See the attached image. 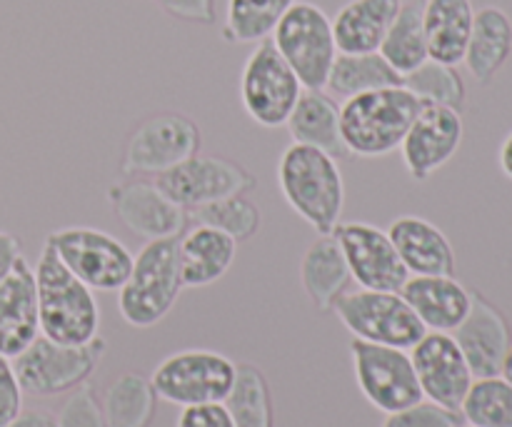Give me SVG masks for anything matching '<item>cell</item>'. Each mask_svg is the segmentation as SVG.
I'll use <instances>...</instances> for the list:
<instances>
[{"mask_svg":"<svg viewBox=\"0 0 512 427\" xmlns=\"http://www.w3.org/2000/svg\"><path fill=\"white\" fill-rule=\"evenodd\" d=\"M278 185L285 203L318 235H333L345 210V180L338 158L293 143L278 160Z\"/></svg>","mask_w":512,"mask_h":427,"instance_id":"obj_1","label":"cell"},{"mask_svg":"<svg viewBox=\"0 0 512 427\" xmlns=\"http://www.w3.org/2000/svg\"><path fill=\"white\" fill-rule=\"evenodd\" d=\"M40 335L60 345H85L100 333L95 290L75 278L48 243L35 263Z\"/></svg>","mask_w":512,"mask_h":427,"instance_id":"obj_2","label":"cell"},{"mask_svg":"<svg viewBox=\"0 0 512 427\" xmlns=\"http://www.w3.org/2000/svg\"><path fill=\"white\" fill-rule=\"evenodd\" d=\"M423 100L405 85L370 90L340 103V135L348 155L383 158L403 145Z\"/></svg>","mask_w":512,"mask_h":427,"instance_id":"obj_3","label":"cell"},{"mask_svg":"<svg viewBox=\"0 0 512 427\" xmlns=\"http://www.w3.org/2000/svg\"><path fill=\"white\" fill-rule=\"evenodd\" d=\"M183 293L178 238L145 240L133 258L128 280L118 290V310L130 328H153Z\"/></svg>","mask_w":512,"mask_h":427,"instance_id":"obj_4","label":"cell"},{"mask_svg":"<svg viewBox=\"0 0 512 427\" xmlns=\"http://www.w3.org/2000/svg\"><path fill=\"white\" fill-rule=\"evenodd\" d=\"M105 350L108 345L100 335L85 345H60L45 335H38L10 363L25 395L53 398L88 383L90 375L98 370Z\"/></svg>","mask_w":512,"mask_h":427,"instance_id":"obj_5","label":"cell"},{"mask_svg":"<svg viewBox=\"0 0 512 427\" xmlns=\"http://www.w3.org/2000/svg\"><path fill=\"white\" fill-rule=\"evenodd\" d=\"M270 40L298 75L303 88L325 90L330 70L338 58V45H335L333 23L320 5L298 0L275 25Z\"/></svg>","mask_w":512,"mask_h":427,"instance_id":"obj_6","label":"cell"},{"mask_svg":"<svg viewBox=\"0 0 512 427\" xmlns=\"http://www.w3.org/2000/svg\"><path fill=\"white\" fill-rule=\"evenodd\" d=\"M333 313L353 338L365 343L413 350L428 333L403 295L388 290H345L333 303Z\"/></svg>","mask_w":512,"mask_h":427,"instance_id":"obj_7","label":"cell"},{"mask_svg":"<svg viewBox=\"0 0 512 427\" xmlns=\"http://www.w3.org/2000/svg\"><path fill=\"white\" fill-rule=\"evenodd\" d=\"M238 365L215 350H180L160 360L150 375L158 400L178 408L225 403Z\"/></svg>","mask_w":512,"mask_h":427,"instance_id":"obj_8","label":"cell"},{"mask_svg":"<svg viewBox=\"0 0 512 427\" xmlns=\"http://www.w3.org/2000/svg\"><path fill=\"white\" fill-rule=\"evenodd\" d=\"M45 243L55 250L65 268L95 293L120 290L133 268L135 255L125 248L123 240L103 230L73 225L50 233Z\"/></svg>","mask_w":512,"mask_h":427,"instance_id":"obj_9","label":"cell"},{"mask_svg":"<svg viewBox=\"0 0 512 427\" xmlns=\"http://www.w3.org/2000/svg\"><path fill=\"white\" fill-rule=\"evenodd\" d=\"M303 83L293 73L273 40H260L240 73V100L260 128H283L303 93Z\"/></svg>","mask_w":512,"mask_h":427,"instance_id":"obj_10","label":"cell"},{"mask_svg":"<svg viewBox=\"0 0 512 427\" xmlns=\"http://www.w3.org/2000/svg\"><path fill=\"white\" fill-rule=\"evenodd\" d=\"M350 360L360 393L380 413H398L425 400L408 350L353 338Z\"/></svg>","mask_w":512,"mask_h":427,"instance_id":"obj_11","label":"cell"},{"mask_svg":"<svg viewBox=\"0 0 512 427\" xmlns=\"http://www.w3.org/2000/svg\"><path fill=\"white\" fill-rule=\"evenodd\" d=\"M200 143L203 138L195 120L180 113L153 115L143 120L125 143L123 173L158 178L165 170L198 155Z\"/></svg>","mask_w":512,"mask_h":427,"instance_id":"obj_12","label":"cell"},{"mask_svg":"<svg viewBox=\"0 0 512 427\" xmlns=\"http://www.w3.org/2000/svg\"><path fill=\"white\" fill-rule=\"evenodd\" d=\"M155 185L183 210H198L215 200L250 193L255 178L240 163L218 155H193L155 178Z\"/></svg>","mask_w":512,"mask_h":427,"instance_id":"obj_13","label":"cell"},{"mask_svg":"<svg viewBox=\"0 0 512 427\" xmlns=\"http://www.w3.org/2000/svg\"><path fill=\"white\" fill-rule=\"evenodd\" d=\"M343 258L348 263L350 278L365 290H388L400 293L410 273L405 270L388 230H380L370 223H338L333 230Z\"/></svg>","mask_w":512,"mask_h":427,"instance_id":"obj_14","label":"cell"},{"mask_svg":"<svg viewBox=\"0 0 512 427\" xmlns=\"http://www.w3.org/2000/svg\"><path fill=\"white\" fill-rule=\"evenodd\" d=\"M423 398L448 410L463 408L475 378L450 333H425L410 350Z\"/></svg>","mask_w":512,"mask_h":427,"instance_id":"obj_15","label":"cell"},{"mask_svg":"<svg viewBox=\"0 0 512 427\" xmlns=\"http://www.w3.org/2000/svg\"><path fill=\"white\" fill-rule=\"evenodd\" d=\"M463 135L465 125L460 110L423 103L418 118L413 120L403 145H400L410 178L425 183L430 175L448 165L460 150Z\"/></svg>","mask_w":512,"mask_h":427,"instance_id":"obj_16","label":"cell"},{"mask_svg":"<svg viewBox=\"0 0 512 427\" xmlns=\"http://www.w3.org/2000/svg\"><path fill=\"white\" fill-rule=\"evenodd\" d=\"M108 203L115 218L145 240L178 238L188 225V210L175 205L163 190L148 180L115 183L108 190Z\"/></svg>","mask_w":512,"mask_h":427,"instance_id":"obj_17","label":"cell"},{"mask_svg":"<svg viewBox=\"0 0 512 427\" xmlns=\"http://www.w3.org/2000/svg\"><path fill=\"white\" fill-rule=\"evenodd\" d=\"M450 335L463 350L475 380L500 375L503 360L512 345V333L508 318L483 293H473L468 315Z\"/></svg>","mask_w":512,"mask_h":427,"instance_id":"obj_18","label":"cell"},{"mask_svg":"<svg viewBox=\"0 0 512 427\" xmlns=\"http://www.w3.org/2000/svg\"><path fill=\"white\" fill-rule=\"evenodd\" d=\"M40 335L38 285L25 258L0 283V355L13 360Z\"/></svg>","mask_w":512,"mask_h":427,"instance_id":"obj_19","label":"cell"},{"mask_svg":"<svg viewBox=\"0 0 512 427\" xmlns=\"http://www.w3.org/2000/svg\"><path fill=\"white\" fill-rule=\"evenodd\" d=\"M400 295L428 333H453L473 303V293L453 275H410Z\"/></svg>","mask_w":512,"mask_h":427,"instance_id":"obj_20","label":"cell"},{"mask_svg":"<svg viewBox=\"0 0 512 427\" xmlns=\"http://www.w3.org/2000/svg\"><path fill=\"white\" fill-rule=\"evenodd\" d=\"M388 238L393 240L400 260L410 275H453L455 250L448 235L420 215H400L390 223Z\"/></svg>","mask_w":512,"mask_h":427,"instance_id":"obj_21","label":"cell"},{"mask_svg":"<svg viewBox=\"0 0 512 427\" xmlns=\"http://www.w3.org/2000/svg\"><path fill=\"white\" fill-rule=\"evenodd\" d=\"M512 55V18L498 5L475 10L473 30L465 48V68L475 83L490 85Z\"/></svg>","mask_w":512,"mask_h":427,"instance_id":"obj_22","label":"cell"},{"mask_svg":"<svg viewBox=\"0 0 512 427\" xmlns=\"http://www.w3.org/2000/svg\"><path fill=\"white\" fill-rule=\"evenodd\" d=\"M178 255L183 288H208L233 268L238 243L220 230L198 223L178 240Z\"/></svg>","mask_w":512,"mask_h":427,"instance_id":"obj_23","label":"cell"},{"mask_svg":"<svg viewBox=\"0 0 512 427\" xmlns=\"http://www.w3.org/2000/svg\"><path fill=\"white\" fill-rule=\"evenodd\" d=\"M400 5L403 0H348L330 20L338 53H378Z\"/></svg>","mask_w":512,"mask_h":427,"instance_id":"obj_24","label":"cell"},{"mask_svg":"<svg viewBox=\"0 0 512 427\" xmlns=\"http://www.w3.org/2000/svg\"><path fill=\"white\" fill-rule=\"evenodd\" d=\"M285 128H288L293 143L310 145L333 158L348 155L343 135H340V103L325 90L305 88Z\"/></svg>","mask_w":512,"mask_h":427,"instance_id":"obj_25","label":"cell"},{"mask_svg":"<svg viewBox=\"0 0 512 427\" xmlns=\"http://www.w3.org/2000/svg\"><path fill=\"white\" fill-rule=\"evenodd\" d=\"M473 18V0H425L423 25L430 60L458 68L465 58Z\"/></svg>","mask_w":512,"mask_h":427,"instance_id":"obj_26","label":"cell"},{"mask_svg":"<svg viewBox=\"0 0 512 427\" xmlns=\"http://www.w3.org/2000/svg\"><path fill=\"white\" fill-rule=\"evenodd\" d=\"M350 280L353 278L348 263L333 235H320L313 245H308L300 260V285L315 310H333V303L348 290Z\"/></svg>","mask_w":512,"mask_h":427,"instance_id":"obj_27","label":"cell"},{"mask_svg":"<svg viewBox=\"0 0 512 427\" xmlns=\"http://www.w3.org/2000/svg\"><path fill=\"white\" fill-rule=\"evenodd\" d=\"M390 85H403V78L388 65L380 53H338L328 75V90L333 98H353Z\"/></svg>","mask_w":512,"mask_h":427,"instance_id":"obj_28","label":"cell"},{"mask_svg":"<svg viewBox=\"0 0 512 427\" xmlns=\"http://www.w3.org/2000/svg\"><path fill=\"white\" fill-rule=\"evenodd\" d=\"M378 53L388 60V65L400 78L410 75L430 58L423 25V5L415 3V0H403L400 13L395 15Z\"/></svg>","mask_w":512,"mask_h":427,"instance_id":"obj_29","label":"cell"},{"mask_svg":"<svg viewBox=\"0 0 512 427\" xmlns=\"http://www.w3.org/2000/svg\"><path fill=\"white\" fill-rule=\"evenodd\" d=\"M155 410L158 395L145 375L123 373L105 390L103 415L108 427H150Z\"/></svg>","mask_w":512,"mask_h":427,"instance_id":"obj_30","label":"cell"},{"mask_svg":"<svg viewBox=\"0 0 512 427\" xmlns=\"http://www.w3.org/2000/svg\"><path fill=\"white\" fill-rule=\"evenodd\" d=\"M223 405L235 427H275L273 393L258 365L238 363L235 383Z\"/></svg>","mask_w":512,"mask_h":427,"instance_id":"obj_31","label":"cell"},{"mask_svg":"<svg viewBox=\"0 0 512 427\" xmlns=\"http://www.w3.org/2000/svg\"><path fill=\"white\" fill-rule=\"evenodd\" d=\"M295 3L298 0H228L223 38L238 45L268 40Z\"/></svg>","mask_w":512,"mask_h":427,"instance_id":"obj_32","label":"cell"},{"mask_svg":"<svg viewBox=\"0 0 512 427\" xmlns=\"http://www.w3.org/2000/svg\"><path fill=\"white\" fill-rule=\"evenodd\" d=\"M403 85L413 95H418L423 103L433 105H445V108L463 110L465 98V80L458 73L455 65L438 63V60H425L420 68H415L413 73L405 75Z\"/></svg>","mask_w":512,"mask_h":427,"instance_id":"obj_33","label":"cell"},{"mask_svg":"<svg viewBox=\"0 0 512 427\" xmlns=\"http://www.w3.org/2000/svg\"><path fill=\"white\" fill-rule=\"evenodd\" d=\"M193 215L198 223L220 230L228 238H233L235 243H243V240H250L253 235H258L260 225H263L260 208L248 198V193L215 200V203L193 210Z\"/></svg>","mask_w":512,"mask_h":427,"instance_id":"obj_34","label":"cell"},{"mask_svg":"<svg viewBox=\"0 0 512 427\" xmlns=\"http://www.w3.org/2000/svg\"><path fill=\"white\" fill-rule=\"evenodd\" d=\"M460 413L468 425L512 427V385L500 375L475 380Z\"/></svg>","mask_w":512,"mask_h":427,"instance_id":"obj_35","label":"cell"},{"mask_svg":"<svg viewBox=\"0 0 512 427\" xmlns=\"http://www.w3.org/2000/svg\"><path fill=\"white\" fill-rule=\"evenodd\" d=\"M465 418L458 410H448L443 405H435L430 400L410 405L398 413L385 415L383 427H463Z\"/></svg>","mask_w":512,"mask_h":427,"instance_id":"obj_36","label":"cell"},{"mask_svg":"<svg viewBox=\"0 0 512 427\" xmlns=\"http://www.w3.org/2000/svg\"><path fill=\"white\" fill-rule=\"evenodd\" d=\"M58 427H108L105 425L103 403L88 383L73 390L58 413Z\"/></svg>","mask_w":512,"mask_h":427,"instance_id":"obj_37","label":"cell"},{"mask_svg":"<svg viewBox=\"0 0 512 427\" xmlns=\"http://www.w3.org/2000/svg\"><path fill=\"white\" fill-rule=\"evenodd\" d=\"M23 388H20L18 378L10 358L0 355V427H5L15 415L23 410Z\"/></svg>","mask_w":512,"mask_h":427,"instance_id":"obj_38","label":"cell"},{"mask_svg":"<svg viewBox=\"0 0 512 427\" xmlns=\"http://www.w3.org/2000/svg\"><path fill=\"white\" fill-rule=\"evenodd\" d=\"M163 13L170 18L188 20V23L210 25L215 23V3L213 0H153Z\"/></svg>","mask_w":512,"mask_h":427,"instance_id":"obj_39","label":"cell"},{"mask_svg":"<svg viewBox=\"0 0 512 427\" xmlns=\"http://www.w3.org/2000/svg\"><path fill=\"white\" fill-rule=\"evenodd\" d=\"M178 427H235V423L223 403H210L183 408L178 418Z\"/></svg>","mask_w":512,"mask_h":427,"instance_id":"obj_40","label":"cell"},{"mask_svg":"<svg viewBox=\"0 0 512 427\" xmlns=\"http://www.w3.org/2000/svg\"><path fill=\"white\" fill-rule=\"evenodd\" d=\"M23 258L20 253V240L13 233H5L0 230V283L10 275V270L15 268V263Z\"/></svg>","mask_w":512,"mask_h":427,"instance_id":"obj_41","label":"cell"},{"mask_svg":"<svg viewBox=\"0 0 512 427\" xmlns=\"http://www.w3.org/2000/svg\"><path fill=\"white\" fill-rule=\"evenodd\" d=\"M5 427H58V415L45 408H23Z\"/></svg>","mask_w":512,"mask_h":427,"instance_id":"obj_42","label":"cell"},{"mask_svg":"<svg viewBox=\"0 0 512 427\" xmlns=\"http://www.w3.org/2000/svg\"><path fill=\"white\" fill-rule=\"evenodd\" d=\"M498 163H500V170H503V173L512 180V130L508 135H505L503 145H500Z\"/></svg>","mask_w":512,"mask_h":427,"instance_id":"obj_43","label":"cell"},{"mask_svg":"<svg viewBox=\"0 0 512 427\" xmlns=\"http://www.w3.org/2000/svg\"><path fill=\"white\" fill-rule=\"evenodd\" d=\"M500 378H503L508 385H512V345H510L508 355H505V360H503V368H500Z\"/></svg>","mask_w":512,"mask_h":427,"instance_id":"obj_44","label":"cell"},{"mask_svg":"<svg viewBox=\"0 0 512 427\" xmlns=\"http://www.w3.org/2000/svg\"><path fill=\"white\" fill-rule=\"evenodd\" d=\"M463 427H478V425H463Z\"/></svg>","mask_w":512,"mask_h":427,"instance_id":"obj_45","label":"cell"}]
</instances>
